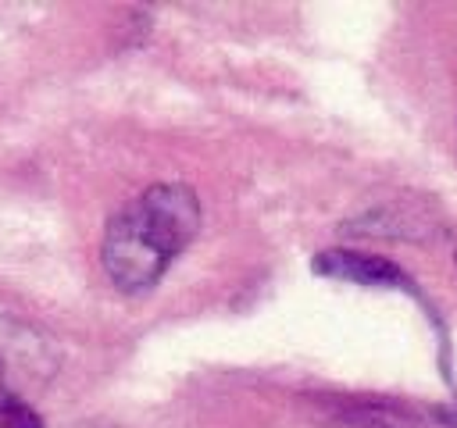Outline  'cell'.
<instances>
[{
  "instance_id": "2",
  "label": "cell",
  "mask_w": 457,
  "mask_h": 428,
  "mask_svg": "<svg viewBox=\"0 0 457 428\" xmlns=\"http://www.w3.org/2000/svg\"><path fill=\"white\" fill-rule=\"evenodd\" d=\"M54 364L57 357L43 332L0 314V414L25 399V385L46 382Z\"/></svg>"
},
{
  "instance_id": "4",
  "label": "cell",
  "mask_w": 457,
  "mask_h": 428,
  "mask_svg": "<svg viewBox=\"0 0 457 428\" xmlns=\"http://www.w3.org/2000/svg\"><path fill=\"white\" fill-rule=\"evenodd\" d=\"M0 428H43V421H39V414L21 399V403H14V407H7V410L0 414Z\"/></svg>"
},
{
  "instance_id": "3",
  "label": "cell",
  "mask_w": 457,
  "mask_h": 428,
  "mask_svg": "<svg viewBox=\"0 0 457 428\" xmlns=\"http://www.w3.org/2000/svg\"><path fill=\"white\" fill-rule=\"evenodd\" d=\"M314 271L325 278H343V282H361V285L414 289L411 275H403L393 260L371 257V253H353V250H321L314 257Z\"/></svg>"
},
{
  "instance_id": "1",
  "label": "cell",
  "mask_w": 457,
  "mask_h": 428,
  "mask_svg": "<svg viewBox=\"0 0 457 428\" xmlns=\"http://www.w3.org/2000/svg\"><path fill=\"white\" fill-rule=\"evenodd\" d=\"M200 228V200L182 182H157L129 200L107 225L100 260L121 292H146L171 257H179Z\"/></svg>"
}]
</instances>
